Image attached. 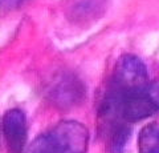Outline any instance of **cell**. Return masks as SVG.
<instances>
[{
  "mask_svg": "<svg viewBox=\"0 0 159 153\" xmlns=\"http://www.w3.org/2000/svg\"><path fill=\"white\" fill-rule=\"evenodd\" d=\"M139 153H159V125L157 122L145 125L138 136Z\"/></svg>",
  "mask_w": 159,
  "mask_h": 153,
  "instance_id": "6",
  "label": "cell"
},
{
  "mask_svg": "<svg viewBox=\"0 0 159 153\" xmlns=\"http://www.w3.org/2000/svg\"><path fill=\"white\" fill-rule=\"evenodd\" d=\"M3 136L8 153H23L27 144V118L21 109L13 108L3 116Z\"/></svg>",
  "mask_w": 159,
  "mask_h": 153,
  "instance_id": "4",
  "label": "cell"
},
{
  "mask_svg": "<svg viewBox=\"0 0 159 153\" xmlns=\"http://www.w3.org/2000/svg\"><path fill=\"white\" fill-rule=\"evenodd\" d=\"M88 145V128L78 121L66 120L39 136L27 153H85Z\"/></svg>",
  "mask_w": 159,
  "mask_h": 153,
  "instance_id": "2",
  "label": "cell"
},
{
  "mask_svg": "<svg viewBox=\"0 0 159 153\" xmlns=\"http://www.w3.org/2000/svg\"><path fill=\"white\" fill-rule=\"evenodd\" d=\"M146 83H148V72L143 61L134 55H123L117 61L109 91L125 92Z\"/></svg>",
  "mask_w": 159,
  "mask_h": 153,
  "instance_id": "3",
  "label": "cell"
},
{
  "mask_svg": "<svg viewBox=\"0 0 159 153\" xmlns=\"http://www.w3.org/2000/svg\"><path fill=\"white\" fill-rule=\"evenodd\" d=\"M159 112V81L125 92L109 91L101 107V120H121L126 124L137 122Z\"/></svg>",
  "mask_w": 159,
  "mask_h": 153,
  "instance_id": "1",
  "label": "cell"
},
{
  "mask_svg": "<svg viewBox=\"0 0 159 153\" xmlns=\"http://www.w3.org/2000/svg\"><path fill=\"white\" fill-rule=\"evenodd\" d=\"M84 92L85 89H84L80 80H77L74 76H64L53 87L51 96L52 101L56 105L61 108H68L73 107L76 103L81 100Z\"/></svg>",
  "mask_w": 159,
  "mask_h": 153,
  "instance_id": "5",
  "label": "cell"
},
{
  "mask_svg": "<svg viewBox=\"0 0 159 153\" xmlns=\"http://www.w3.org/2000/svg\"><path fill=\"white\" fill-rule=\"evenodd\" d=\"M20 0H3V4H9V6H12L15 3H19Z\"/></svg>",
  "mask_w": 159,
  "mask_h": 153,
  "instance_id": "7",
  "label": "cell"
}]
</instances>
